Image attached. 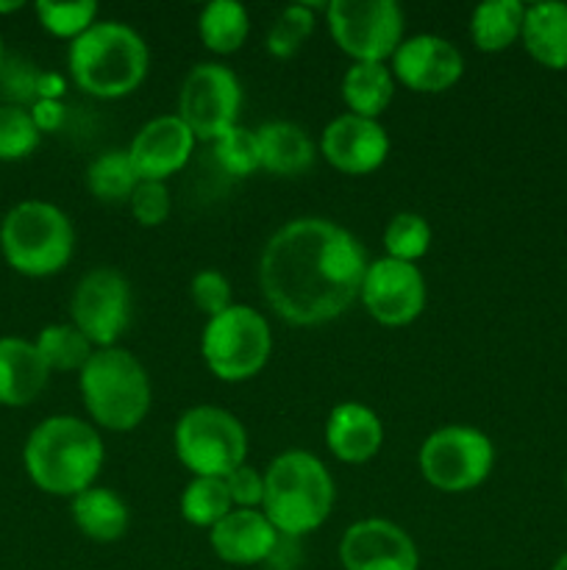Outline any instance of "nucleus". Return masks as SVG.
Listing matches in <instances>:
<instances>
[{
    "instance_id": "obj_38",
    "label": "nucleus",
    "mask_w": 567,
    "mask_h": 570,
    "mask_svg": "<svg viewBox=\"0 0 567 570\" xmlns=\"http://www.w3.org/2000/svg\"><path fill=\"white\" fill-rule=\"evenodd\" d=\"M31 117L33 122H37L39 134H53L59 131L61 126H64V117H67V109L61 100H33L31 104Z\"/></svg>"
},
{
    "instance_id": "obj_31",
    "label": "nucleus",
    "mask_w": 567,
    "mask_h": 570,
    "mask_svg": "<svg viewBox=\"0 0 567 570\" xmlns=\"http://www.w3.org/2000/svg\"><path fill=\"white\" fill-rule=\"evenodd\" d=\"M328 6V3H326ZM326 6L315 3H289L281 14L272 20L270 31H267V50L276 59H289L304 48L306 39L315 31V11L326 9Z\"/></svg>"
},
{
    "instance_id": "obj_18",
    "label": "nucleus",
    "mask_w": 567,
    "mask_h": 570,
    "mask_svg": "<svg viewBox=\"0 0 567 570\" xmlns=\"http://www.w3.org/2000/svg\"><path fill=\"white\" fill-rule=\"evenodd\" d=\"M278 543L281 534L261 510H231L217 527L209 529L211 551L228 566H261L270 560Z\"/></svg>"
},
{
    "instance_id": "obj_40",
    "label": "nucleus",
    "mask_w": 567,
    "mask_h": 570,
    "mask_svg": "<svg viewBox=\"0 0 567 570\" xmlns=\"http://www.w3.org/2000/svg\"><path fill=\"white\" fill-rule=\"evenodd\" d=\"M22 9L20 0H11V3H0V14H9V11H17Z\"/></svg>"
},
{
    "instance_id": "obj_32",
    "label": "nucleus",
    "mask_w": 567,
    "mask_h": 570,
    "mask_svg": "<svg viewBox=\"0 0 567 570\" xmlns=\"http://www.w3.org/2000/svg\"><path fill=\"white\" fill-rule=\"evenodd\" d=\"M39 17V26L59 39L76 42L81 33L98 22V3L94 0H76V3H53V0H39L33 6Z\"/></svg>"
},
{
    "instance_id": "obj_19",
    "label": "nucleus",
    "mask_w": 567,
    "mask_h": 570,
    "mask_svg": "<svg viewBox=\"0 0 567 570\" xmlns=\"http://www.w3.org/2000/svg\"><path fill=\"white\" fill-rule=\"evenodd\" d=\"M326 445L345 465H365L384 445L381 417L359 401H339L326 417Z\"/></svg>"
},
{
    "instance_id": "obj_39",
    "label": "nucleus",
    "mask_w": 567,
    "mask_h": 570,
    "mask_svg": "<svg viewBox=\"0 0 567 570\" xmlns=\"http://www.w3.org/2000/svg\"><path fill=\"white\" fill-rule=\"evenodd\" d=\"M67 92V78L56 70H44L33 83V98L37 100H61Z\"/></svg>"
},
{
    "instance_id": "obj_30",
    "label": "nucleus",
    "mask_w": 567,
    "mask_h": 570,
    "mask_svg": "<svg viewBox=\"0 0 567 570\" xmlns=\"http://www.w3.org/2000/svg\"><path fill=\"white\" fill-rule=\"evenodd\" d=\"M431 239L434 234L426 217L415 212H400L384 228V256L417 265L431 248Z\"/></svg>"
},
{
    "instance_id": "obj_10",
    "label": "nucleus",
    "mask_w": 567,
    "mask_h": 570,
    "mask_svg": "<svg viewBox=\"0 0 567 570\" xmlns=\"http://www.w3.org/2000/svg\"><path fill=\"white\" fill-rule=\"evenodd\" d=\"M326 20L331 39L354 65H387L404 42V9L395 0H331Z\"/></svg>"
},
{
    "instance_id": "obj_7",
    "label": "nucleus",
    "mask_w": 567,
    "mask_h": 570,
    "mask_svg": "<svg viewBox=\"0 0 567 570\" xmlns=\"http://www.w3.org/2000/svg\"><path fill=\"white\" fill-rule=\"evenodd\" d=\"M272 354V332L267 317L248 304L228 306L209 317L200 334V356L220 382H248Z\"/></svg>"
},
{
    "instance_id": "obj_12",
    "label": "nucleus",
    "mask_w": 567,
    "mask_h": 570,
    "mask_svg": "<svg viewBox=\"0 0 567 570\" xmlns=\"http://www.w3.org/2000/svg\"><path fill=\"white\" fill-rule=\"evenodd\" d=\"M70 315L94 348H115L131 323V284L115 267H94L78 282Z\"/></svg>"
},
{
    "instance_id": "obj_17",
    "label": "nucleus",
    "mask_w": 567,
    "mask_h": 570,
    "mask_svg": "<svg viewBox=\"0 0 567 570\" xmlns=\"http://www.w3.org/2000/svg\"><path fill=\"white\" fill-rule=\"evenodd\" d=\"M195 134L178 115H161L145 122L128 145L139 181H165L187 167L195 150Z\"/></svg>"
},
{
    "instance_id": "obj_43",
    "label": "nucleus",
    "mask_w": 567,
    "mask_h": 570,
    "mask_svg": "<svg viewBox=\"0 0 567 570\" xmlns=\"http://www.w3.org/2000/svg\"><path fill=\"white\" fill-rule=\"evenodd\" d=\"M565 484H567V473H565Z\"/></svg>"
},
{
    "instance_id": "obj_28",
    "label": "nucleus",
    "mask_w": 567,
    "mask_h": 570,
    "mask_svg": "<svg viewBox=\"0 0 567 570\" xmlns=\"http://www.w3.org/2000/svg\"><path fill=\"white\" fill-rule=\"evenodd\" d=\"M33 345H37L39 356H42L50 373H81V367L87 365L89 356L94 354V345L89 343L72 323H50V326H44L42 332H39Z\"/></svg>"
},
{
    "instance_id": "obj_14",
    "label": "nucleus",
    "mask_w": 567,
    "mask_h": 570,
    "mask_svg": "<svg viewBox=\"0 0 567 570\" xmlns=\"http://www.w3.org/2000/svg\"><path fill=\"white\" fill-rule=\"evenodd\" d=\"M389 61H392L389 70L395 81L420 95L445 92L465 76L461 50L437 33H417V37L404 39Z\"/></svg>"
},
{
    "instance_id": "obj_33",
    "label": "nucleus",
    "mask_w": 567,
    "mask_h": 570,
    "mask_svg": "<svg viewBox=\"0 0 567 570\" xmlns=\"http://www.w3.org/2000/svg\"><path fill=\"white\" fill-rule=\"evenodd\" d=\"M39 128L26 106L0 104V161H20L39 145Z\"/></svg>"
},
{
    "instance_id": "obj_34",
    "label": "nucleus",
    "mask_w": 567,
    "mask_h": 570,
    "mask_svg": "<svg viewBox=\"0 0 567 570\" xmlns=\"http://www.w3.org/2000/svg\"><path fill=\"white\" fill-rule=\"evenodd\" d=\"M215 148L217 165L222 167V173L233 178L253 176L256 170H261L259 161V142H256V131L245 126H233L231 131L222 134L220 139L211 142Z\"/></svg>"
},
{
    "instance_id": "obj_37",
    "label": "nucleus",
    "mask_w": 567,
    "mask_h": 570,
    "mask_svg": "<svg viewBox=\"0 0 567 570\" xmlns=\"http://www.w3.org/2000/svg\"><path fill=\"white\" fill-rule=\"evenodd\" d=\"M228 495H231L233 510H261L265 501V473L250 465H239L226 476Z\"/></svg>"
},
{
    "instance_id": "obj_13",
    "label": "nucleus",
    "mask_w": 567,
    "mask_h": 570,
    "mask_svg": "<svg viewBox=\"0 0 567 570\" xmlns=\"http://www.w3.org/2000/svg\"><path fill=\"white\" fill-rule=\"evenodd\" d=\"M426 278L417 265L389 256L367 265L359 301L365 304L367 315L381 326L398 328L415 323L426 309Z\"/></svg>"
},
{
    "instance_id": "obj_35",
    "label": "nucleus",
    "mask_w": 567,
    "mask_h": 570,
    "mask_svg": "<svg viewBox=\"0 0 567 570\" xmlns=\"http://www.w3.org/2000/svg\"><path fill=\"white\" fill-rule=\"evenodd\" d=\"M128 206H131V215L139 226L156 228L167 223L172 212L170 189L165 181H139V187L128 198Z\"/></svg>"
},
{
    "instance_id": "obj_3",
    "label": "nucleus",
    "mask_w": 567,
    "mask_h": 570,
    "mask_svg": "<svg viewBox=\"0 0 567 570\" xmlns=\"http://www.w3.org/2000/svg\"><path fill=\"white\" fill-rule=\"evenodd\" d=\"M67 67L78 89L100 100H117L139 89L150 70V50L131 26L98 20L70 42Z\"/></svg>"
},
{
    "instance_id": "obj_42",
    "label": "nucleus",
    "mask_w": 567,
    "mask_h": 570,
    "mask_svg": "<svg viewBox=\"0 0 567 570\" xmlns=\"http://www.w3.org/2000/svg\"><path fill=\"white\" fill-rule=\"evenodd\" d=\"M6 65V48H3V39H0V70H3Z\"/></svg>"
},
{
    "instance_id": "obj_22",
    "label": "nucleus",
    "mask_w": 567,
    "mask_h": 570,
    "mask_svg": "<svg viewBox=\"0 0 567 570\" xmlns=\"http://www.w3.org/2000/svg\"><path fill=\"white\" fill-rule=\"evenodd\" d=\"M256 142H259L261 170L272 176L295 178L309 170L317 159V148L309 134L289 120H270L256 128Z\"/></svg>"
},
{
    "instance_id": "obj_5",
    "label": "nucleus",
    "mask_w": 567,
    "mask_h": 570,
    "mask_svg": "<svg viewBox=\"0 0 567 570\" xmlns=\"http://www.w3.org/2000/svg\"><path fill=\"white\" fill-rule=\"evenodd\" d=\"M83 406L94 426L106 432H133L150 412V376L131 351L94 348L78 373Z\"/></svg>"
},
{
    "instance_id": "obj_1",
    "label": "nucleus",
    "mask_w": 567,
    "mask_h": 570,
    "mask_svg": "<svg viewBox=\"0 0 567 570\" xmlns=\"http://www.w3.org/2000/svg\"><path fill=\"white\" fill-rule=\"evenodd\" d=\"M367 265L365 245L348 228L326 217H298L267 239L259 284L289 326H322L359 301Z\"/></svg>"
},
{
    "instance_id": "obj_27",
    "label": "nucleus",
    "mask_w": 567,
    "mask_h": 570,
    "mask_svg": "<svg viewBox=\"0 0 567 570\" xmlns=\"http://www.w3.org/2000/svg\"><path fill=\"white\" fill-rule=\"evenodd\" d=\"M87 187L103 204H122L139 187V176L128 150H103L87 170Z\"/></svg>"
},
{
    "instance_id": "obj_4",
    "label": "nucleus",
    "mask_w": 567,
    "mask_h": 570,
    "mask_svg": "<svg viewBox=\"0 0 567 570\" xmlns=\"http://www.w3.org/2000/svg\"><path fill=\"white\" fill-rule=\"evenodd\" d=\"M334 510V479L309 451H284L265 471L261 512L281 538H304L328 521Z\"/></svg>"
},
{
    "instance_id": "obj_6",
    "label": "nucleus",
    "mask_w": 567,
    "mask_h": 570,
    "mask_svg": "<svg viewBox=\"0 0 567 570\" xmlns=\"http://www.w3.org/2000/svg\"><path fill=\"white\" fill-rule=\"evenodd\" d=\"M0 250L11 271L48 278L64 271L76 250L70 217L48 200H22L0 223Z\"/></svg>"
},
{
    "instance_id": "obj_41",
    "label": "nucleus",
    "mask_w": 567,
    "mask_h": 570,
    "mask_svg": "<svg viewBox=\"0 0 567 570\" xmlns=\"http://www.w3.org/2000/svg\"><path fill=\"white\" fill-rule=\"evenodd\" d=\"M550 570H567V551L559 557V560L554 562V568H550Z\"/></svg>"
},
{
    "instance_id": "obj_25",
    "label": "nucleus",
    "mask_w": 567,
    "mask_h": 570,
    "mask_svg": "<svg viewBox=\"0 0 567 570\" xmlns=\"http://www.w3.org/2000/svg\"><path fill=\"white\" fill-rule=\"evenodd\" d=\"M526 6L520 0H487L470 17V39L481 53H500L523 33Z\"/></svg>"
},
{
    "instance_id": "obj_16",
    "label": "nucleus",
    "mask_w": 567,
    "mask_h": 570,
    "mask_svg": "<svg viewBox=\"0 0 567 570\" xmlns=\"http://www.w3.org/2000/svg\"><path fill=\"white\" fill-rule=\"evenodd\" d=\"M320 156L345 176H367L387 161L389 134L378 120L345 111L322 128Z\"/></svg>"
},
{
    "instance_id": "obj_23",
    "label": "nucleus",
    "mask_w": 567,
    "mask_h": 570,
    "mask_svg": "<svg viewBox=\"0 0 567 570\" xmlns=\"http://www.w3.org/2000/svg\"><path fill=\"white\" fill-rule=\"evenodd\" d=\"M72 521L83 538L94 543H115L131 527V512L115 490L94 484L72 499Z\"/></svg>"
},
{
    "instance_id": "obj_8",
    "label": "nucleus",
    "mask_w": 567,
    "mask_h": 570,
    "mask_svg": "<svg viewBox=\"0 0 567 570\" xmlns=\"http://www.w3.org/2000/svg\"><path fill=\"white\" fill-rule=\"evenodd\" d=\"M172 449L192 479H226L228 473L245 465L248 432L228 410L200 404L178 417Z\"/></svg>"
},
{
    "instance_id": "obj_29",
    "label": "nucleus",
    "mask_w": 567,
    "mask_h": 570,
    "mask_svg": "<svg viewBox=\"0 0 567 570\" xmlns=\"http://www.w3.org/2000/svg\"><path fill=\"white\" fill-rule=\"evenodd\" d=\"M233 510L231 495H228L226 479H203L195 476L181 493V515L183 521L198 529H211Z\"/></svg>"
},
{
    "instance_id": "obj_2",
    "label": "nucleus",
    "mask_w": 567,
    "mask_h": 570,
    "mask_svg": "<svg viewBox=\"0 0 567 570\" xmlns=\"http://www.w3.org/2000/svg\"><path fill=\"white\" fill-rule=\"evenodd\" d=\"M106 449L92 423L76 415L44 417L26 440L22 465L42 493L76 499L94 488Z\"/></svg>"
},
{
    "instance_id": "obj_15",
    "label": "nucleus",
    "mask_w": 567,
    "mask_h": 570,
    "mask_svg": "<svg viewBox=\"0 0 567 570\" xmlns=\"http://www.w3.org/2000/svg\"><path fill=\"white\" fill-rule=\"evenodd\" d=\"M342 570H417V546L398 523L365 518L345 529L339 540Z\"/></svg>"
},
{
    "instance_id": "obj_20",
    "label": "nucleus",
    "mask_w": 567,
    "mask_h": 570,
    "mask_svg": "<svg viewBox=\"0 0 567 570\" xmlns=\"http://www.w3.org/2000/svg\"><path fill=\"white\" fill-rule=\"evenodd\" d=\"M48 379L50 371L37 345L22 337H0V406H28Z\"/></svg>"
},
{
    "instance_id": "obj_21",
    "label": "nucleus",
    "mask_w": 567,
    "mask_h": 570,
    "mask_svg": "<svg viewBox=\"0 0 567 570\" xmlns=\"http://www.w3.org/2000/svg\"><path fill=\"white\" fill-rule=\"evenodd\" d=\"M520 42L537 65L567 70V3L539 0L526 6Z\"/></svg>"
},
{
    "instance_id": "obj_11",
    "label": "nucleus",
    "mask_w": 567,
    "mask_h": 570,
    "mask_svg": "<svg viewBox=\"0 0 567 570\" xmlns=\"http://www.w3.org/2000/svg\"><path fill=\"white\" fill-rule=\"evenodd\" d=\"M242 83L231 67L220 61H203L187 72L178 98V117L187 122L195 139L215 142L222 134L239 126Z\"/></svg>"
},
{
    "instance_id": "obj_9",
    "label": "nucleus",
    "mask_w": 567,
    "mask_h": 570,
    "mask_svg": "<svg viewBox=\"0 0 567 570\" xmlns=\"http://www.w3.org/2000/svg\"><path fill=\"white\" fill-rule=\"evenodd\" d=\"M422 479L439 493H470L495 468V445L481 429L442 426L428 434L417 454Z\"/></svg>"
},
{
    "instance_id": "obj_24",
    "label": "nucleus",
    "mask_w": 567,
    "mask_h": 570,
    "mask_svg": "<svg viewBox=\"0 0 567 570\" xmlns=\"http://www.w3.org/2000/svg\"><path fill=\"white\" fill-rule=\"evenodd\" d=\"M395 76L389 65H372V61H359L350 65L342 76V100L350 115L378 117L387 111V106L395 98Z\"/></svg>"
},
{
    "instance_id": "obj_26",
    "label": "nucleus",
    "mask_w": 567,
    "mask_h": 570,
    "mask_svg": "<svg viewBox=\"0 0 567 570\" xmlns=\"http://www.w3.org/2000/svg\"><path fill=\"white\" fill-rule=\"evenodd\" d=\"M200 42L217 56L237 53L250 33L248 9L237 0H211L198 17Z\"/></svg>"
},
{
    "instance_id": "obj_36",
    "label": "nucleus",
    "mask_w": 567,
    "mask_h": 570,
    "mask_svg": "<svg viewBox=\"0 0 567 570\" xmlns=\"http://www.w3.org/2000/svg\"><path fill=\"white\" fill-rule=\"evenodd\" d=\"M189 295H192V304L206 317H215L220 312H226L228 306H233L231 284H228V278L220 271L195 273L192 284H189Z\"/></svg>"
}]
</instances>
